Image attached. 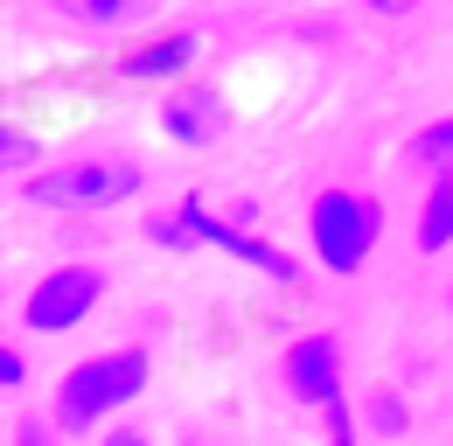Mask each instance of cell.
<instances>
[{
  "mask_svg": "<svg viewBox=\"0 0 453 446\" xmlns=\"http://www.w3.org/2000/svg\"><path fill=\"white\" fill-rule=\"evenodd\" d=\"M140 390H147V349H105V356H84V363L63 370L57 397H50V419L63 433H91L112 411H126Z\"/></svg>",
  "mask_w": 453,
  "mask_h": 446,
  "instance_id": "obj_1",
  "label": "cell"
},
{
  "mask_svg": "<svg viewBox=\"0 0 453 446\" xmlns=\"http://www.w3.org/2000/svg\"><path fill=\"white\" fill-rule=\"evenodd\" d=\"M35 210H112L126 196H140V167L133 161H70V167H35L21 188Z\"/></svg>",
  "mask_w": 453,
  "mask_h": 446,
  "instance_id": "obj_2",
  "label": "cell"
},
{
  "mask_svg": "<svg viewBox=\"0 0 453 446\" xmlns=\"http://www.w3.org/2000/svg\"><path fill=\"white\" fill-rule=\"evenodd\" d=\"M307 237H314V258H321L328 273L349 279L370 258V244H377V203L356 196V188H328V196H314V210H307Z\"/></svg>",
  "mask_w": 453,
  "mask_h": 446,
  "instance_id": "obj_3",
  "label": "cell"
},
{
  "mask_svg": "<svg viewBox=\"0 0 453 446\" xmlns=\"http://www.w3.org/2000/svg\"><path fill=\"white\" fill-rule=\"evenodd\" d=\"M105 293V273L98 265H50V273L28 286L21 300V328L28 334H70Z\"/></svg>",
  "mask_w": 453,
  "mask_h": 446,
  "instance_id": "obj_4",
  "label": "cell"
},
{
  "mask_svg": "<svg viewBox=\"0 0 453 446\" xmlns=\"http://www.w3.org/2000/svg\"><path fill=\"white\" fill-rule=\"evenodd\" d=\"M181 223H188V237L196 244H217V251H230V258H244V265H258V273H273V279H300V265L286 258L280 244H265V237H251V230H237V223L224 217H210L196 196L181 203Z\"/></svg>",
  "mask_w": 453,
  "mask_h": 446,
  "instance_id": "obj_5",
  "label": "cell"
},
{
  "mask_svg": "<svg viewBox=\"0 0 453 446\" xmlns=\"http://www.w3.org/2000/svg\"><path fill=\"white\" fill-rule=\"evenodd\" d=\"M286 384L300 404H335L342 397V342L335 334H293V349H286Z\"/></svg>",
  "mask_w": 453,
  "mask_h": 446,
  "instance_id": "obj_6",
  "label": "cell"
},
{
  "mask_svg": "<svg viewBox=\"0 0 453 446\" xmlns=\"http://www.w3.org/2000/svg\"><path fill=\"white\" fill-rule=\"evenodd\" d=\"M161 133L181 140V147H210V140L224 133V98H217V91H203V84L168 91V98H161Z\"/></svg>",
  "mask_w": 453,
  "mask_h": 446,
  "instance_id": "obj_7",
  "label": "cell"
},
{
  "mask_svg": "<svg viewBox=\"0 0 453 446\" xmlns=\"http://www.w3.org/2000/svg\"><path fill=\"white\" fill-rule=\"evenodd\" d=\"M188 56H196V35H147L119 56V77L126 84H168L188 70Z\"/></svg>",
  "mask_w": 453,
  "mask_h": 446,
  "instance_id": "obj_8",
  "label": "cell"
},
{
  "mask_svg": "<svg viewBox=\"0 0 453 446\" xmlns=\"http://www.w3.org/2000/svg\"><path fill=\"white\" fill-rule=\"evenodd\" d=\"M57 7L84 28H140L161 14V0H57Z\"/></svg>",
  "mask_w": 453,
  "mask_h": 446,
  "instance_id": "obj_9",
  "label": "cell"
},
{
  "mask_svg": "<svg viewBox=\"0 0 453 446\" xmlns=\"http://www.w3.org/2000/svg\"><path fill=\"white\" fill-rule=\"evenodd\" d=\"M447 244H453V174H440L418 210V251H447Z\"/></svg>",
  "mask_w": 453,
  "mask_h": 446,
  "instance_id": "obj_10",
  "label": "cell"
},
{
  "mask_svg": "<svg viewBox=\"0 0 453 446\" xmlns=\"http://www.w3.org/2000/svg\"><path fill=\"white\" fill-rule=\"evenodd\" d=\"M404 161H411V167H426L433 181H440V174H453V119H433L426 133H411Z\"/></svg>",
  "mask_w": 453,
  "mask_h": 446,
  "instance_id": "obj_11",
  "label": "cell"
},
{
  "mask_svg": "<svg viewBox=\"0 0 453 446\" xmlns=\"http://www.w3.org/2000/svg\"><path fill=\"white\" fill-rule=\"evenodd\" d=\"M404 419H411V411H404V397H397V390H377V397H370V411H363V426H370L377 440H397V433H404Z\"/></svg>",
  "mask_w": 453,
  "mask_h": 446,
  "instance_id": "obj_12",
  "label": "cell"
},
{
  "mask_svg": "<svg viewBox=\"0 0 453 446\" xmlns=\"http://www.w3.org/2000/svg\"><path fill=\"white\" fill-rule=\"evenodd\" d=\"M147 237H154L161 251H188V244H196L188 223H181V210H154V217H147Z\"/></svg>",
  "mask_w": 453,
  "mask_h": 446,
  "instance_id": "obj_13",
  "label": "cell"
},
{
  "mask_svg": "<svg viewBox=\"0 0 453 446\" xmlns=\"http://www.w3.org/2000/svg\"><path fill=\"white\" fill-rule=\"evenodd\" d=\"M0 161H7V167H35V161H42L35 133H14V126H7V140H0Z\"/></svg>",
  "mask_w": 453,
  "mask_h": 446,
  "instance_id": "obj_14",
  "label": "cell"
},
{
  "mask_svg": "<svg viewBox=\"0 0 453 446\" xmlns=\"http://www.w3.org/2000/svg\"><path fill=\"white\" fill-rule=\"evenodd\" d=\"M321 419H328V446H356V419H349V397L321 404Z\"/></svg>",
  "mask_w": 453,
  "mask_h": 446,
  "instance_id": "obj_15",
  "label": "cell"
},
{
  "mask_svg": "<svg viewBox=\"0 0 453 446\" xmlns=\"http://www.w3.org/2000/svg\"><path fill=\"white\" fill-rule=\"evenodd\" d=\"M57 419H14V446H57Z\"/></svg>",
  "mask_w": 453,
  "mask_h": 446,
  "instance_id": "obj_16",
  "label": "cell"
},
{
  "mask_svg": "<svg viewBox=\"0 0 453 446\" xmlns=\"http://www.w3.org/2000/svg\"><path fill=\"white\" fill-rule=\"evenodd\" d=\"M21 384H28V356L7 349V356H0V390H21Z\"/></svg>",
  "mask_w": 453,
  "mask_h": 446,
  "instance_id": "obj_17",
  "label": "cell"
},
{
  "mask_svg": "<svg viewBox=\"0 0 453 446\" xmlns=\"http://www.w3.org/2000/svg\"><path fill=\"white\" fill-rule=\"evenodd\" d=\"M98 446H147V440H140L133 426H119V433H105V440H98Z\"/></svg>",
  "mask_w": 453,
  "mask_h": 446,
  "instance_id": "obj_18",
  "label": "cell"
},
{
  "mask_svg": "<svg viewBox=\"0 0 453 446\" xmlns=\"http://www.w3.org/2000/svg\"><path fill=\"white\" fill-rule=\"evenodd\" d=\"M370 7H377V14H411L418 0H370Z\"/></svg>",
  "mask_w": 453,
  "mask_h": 446,
  "instance_id": "obj_19",
  "label": "cell"
}]
</instances>
